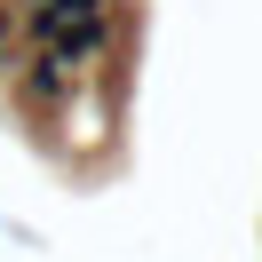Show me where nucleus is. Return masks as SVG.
Listing matches in <instances>:
<instances>
[{
	"label": "nucleus",
	"instance_id": "obj_2",
	"mask_svg": "<svg viewBox=\"0 0 262 262\" xmlns=\"http://www.w3.org/2000/svg\"><path fill=\"white\" fill-rule=\"evenodd\" d=\"M24 88H32L40 103H56V96H64V88H72V64H56V56H40V64L24 72Z\"/></svg>",
	"mask_w": 262,
	"mask_h": 262
},
{
	"label": "nucleus",
	"instance_id": "obj_3",
	"mask_svg": "<svg viewBox=\"0 0 262 262\" xmlns=\"http://www.w3.org/2000/svg\"><path fill=\"white\" fill-rule=\"evenodd\" d=\"M0 48H8V8H0Z\"/></svg>",
	"mask_w": 262,
	"mask_h": 262
},
{
	"label": "nucleus",
	"instance_id": "obj_1",
	"mask_svg": "<svg viewBox=\"0 0 262 262\" xmlns=\"http://www.w3.org/2000/svg\"><path fill=\"white\" fill-rule=\"evenodd\" d=\"M32 32L48 40V56H56V64H88V56H103L112 24H103V16H88V24H40V16H32Z\"/></svg>",
	"mask_w": 262,
	"mask_h": 262
}]
</instances>
